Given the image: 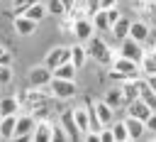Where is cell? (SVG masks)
<instances>
[{
	"label": "cell",
	"instance_id": "6da1fadb",
	"mask_svg": "<svg viewBox=\"0 0 156 142\" xmlns=\"http://www.w3.org/2000/svg\"><path fill=\"white\" fill-rule=\"evenodd\" d=\"M85 47H88V56H90V59H95L98 64H112L115 54H112V49L107 47V42H105V39H100L98 34H93V37L85 42Z\"/></svg>",
	"mask_w": 156,
	"mask_h": 142
},
{
	"label": "cell",
	"instance_id": "7a4b0ae2",
	"mask_svg": "<svg viewBox=\"0 0 156 142\" xmlns=\"http://www.w3.org/2000/svg\"><path fill=\"white\" fill-rule=\"evenodd\" d=\"M49 86H51V95L58 98V100H68V98H73V95L78 93L73 78H56V76H54Z\"/></svg>",
	"mask_w": 156,
	"mask_h": 142
},
{
	"label": "cell",
	"instance_id": "3957f363",
	"mask_svg": "<svg viewBox=\"0 0 156 142\" xmlns=\"http://www.w3.org/2000/svg\"><path fill=\"white\" fill-rule=\"evenodd\" d=\"M112 69H117L119 73H124L127 78H139L144 71H141V64L139 61H134V59H127V56H122V54H117L115 59H112V64H110Z\"/></svg>",
	"mask_w": 156,
	"mask_h": 142
},
{
	"label": "cell",
	"instance_id": "277c9868",
	"mask_svg": "<svg viewBox=\"0 0 156 142\" xmlns=\"http://www.w3.org/2000/svg\"><path fill=\"white\" fill-rule=\"evenodd\" d=\"M51 78H54V71H51L46 64L29 69V83H32V88H46V86L51 83Z\"/></svg>",
	"mask_w": 156,
	"mask_h": 142
},
{
	"label": "cell",
	"instance_id": "5b68a950",
	"mask_svg": "<svg viewBox=\"0 0 156 142\" xmlns=\"http://www.w3.org/2000/svg\"><path fill=\"white\" fill-rule=\"evenodd\" d=\"M95 32H98V29H95V24H93V20H90L88 15H85V17H78V20L73 22V37H76L78 42H83V44H85Z\"/></svg>",
	"mask_w": 156,
	"mask_h": 142
},
{
	"label": "cell",
	"instance_id": "8992f818",
	"mask_svg": "<svg viewBox=\"0 0 156 142\" xmlns=\"http://www.w3.org/2000/svg\"><path fill=\"white\" fill-rule=\"evenodd\" d=\"M17 98H20V103L27 105L29 110H34V108H39V105H44V103H51L44 91H17Z\"/></svg>",
	"mask_w": 156,
	"mask_h": 142
},
{
	"label": "cell",
	"instance_id": "52a82bcc",
	"mask_svg": "<svg viewBox=\"0 0 156 142\" xmlns=\"http://www.w3.org/2000/svg\"><path fill=\"white\" fill-rule=\"evenodd\" d=\"M34 127H37V118H34V115H20V118H17V127H15V140H27V142H32Z\"/></svg>",
	"mask_w": 156,
	"mask_h": 142
},
{
	"label": "cell",
	"instance_id": "ba28073f",
	"mask_svg": "<svg viewBox=\"0 0 156 142\" xmlns=\"http://www.w3.org/2000/svg\"><path fill=\"white\" fill-rule=\"evenodd\" d=\"M66 61H71V47H54L49 54H46V59H44V64L54 71L56 66H61V64H66Z\"/></svg>",
	"mask_w": 156,
	"mask_h": 142
},
{
	"label": "cell",
	"instance_id": "9c48e42d",
	"mask_svg": "<svg viewBox=\"0 0 156 142\" xmlns=\"http://www.w3.org/2000/svg\"><path fill=\"white\" fill-rule=\"evenodd\" d=\"M58 122H61V125H63V130L68 132V140H71V142L80 137V127H78V122H76V115H73V110H61V115H58Z\"/></svg>",
	"mask_w": 156,
	"mask_h": 142
},
{
	"label": "cell",
	"instance_id": "30bf717a",
	"mask_svg": "<svg viewBox=\"0 0 156 142\" xmlns=\"http://www.w3.org/2000/svg\"><path fill=\"white\" fill-rule=\"evenodd\" d=\"M144 51H146V49H141V42H136V39H132V37L122 39V49H119V54H122V56L134 59V61H141Z\"/></svg>",
	"mask_w": 156,
	"mask_h": 142
},
{
	"label": "cell",
	"instance_id": "8fae6325",
	"mask_svg": "<svg viewBox=\"0 0 156 142\" xmlns=\"http://www.w3.org/2000/svg\"><path fill=\"white\" fill-rule=\"evenodd\" d=\"M12 24H15V32H17V34L29 37V34L37 32V24H39V22H34V20L27 17V15H17V17H12Z\"/></svg>",
	"mask_w": 156,
	"mask_h": 142
},
{
	"label": "cell",
	"instance_id": "7c38bea8",
	"mask_svg": "<svg viewBox=\"0 0 156 142\" xmlns=\"http://www.w3.org/2000/svg\"><path fill=\"white\" fill-rule=\"evenodd\" d=\"M124 122H127V130H129V140H141V137L149 132V130H146V120H141V118L127 115Z\"/></svg>",
	"mask_w": 156,
	"mask_h": 142
},
{
	"label": "cell",
	"instance_id": "4fadbf2b",
	"mask_svg": "<svg viewBox=\"0 0 156 142\" xmlns=\"http://www.w3.org/2000/svg\"><path fill=\"white\" fill-rule=\"evenodd\" d=\"M129 37L144 44V42H149V37H151V27H149L144 20H134L132 27H129Z\"/></svg>",
	"mask_w": 156,
	"mask_h": 142
},
{
	"label": "cell",
	"instance_id": "5bb4252c",
	"mask_svg": "<svg viewBox=\"0 0 156 142\" xmlns=\"http://www.w3.org/2000/svg\"><path fill=\"white\" fill-rule=\"evenodd\" d=\"M151 113H154L151 105H149L146 100H141V98H136V100H132V103L127 105V115H134V118H141V120H149Z\"/></svg>",
	"mask_w": 156,
	"mask_h": 142
},
{
	"label": "cell",
	"instance_id": "9a60e30c",
	"mask_svg": "<svg viewBox=\"0 0 156 142\" xmlns=\"http://www.w3.org/2000/svg\"><path fill=\"white\" fill-rule=\"evenodd\" d=\"M51 132H54V125L49 120H37V127L32 132V142H51Z\"/></svg>",
	"mask_w": 156,
	"mask_h": 142
},
{
	"label": "cell",
	"instance_id": "2e32d148",
	"mask_svg": "<svg viewBox=\"0 0 156 142\" xmlns=\"http://www.w3.org/2000/svg\"><path fill=\"white\" fill-rule=\"evenodd\" d=\"M17 113L15 115H2L0 118V140H15V127H17Z\"/></svg>",
	"mask_w": 156,
	"mask_h": 142
},
{
	"label": "cell",
	"instance_id": "e0dca14e",
	"mask_svg": "<svg viewBox=\"0 0 156 142\" xmlns=\"http://www.w3.org/2000/svg\"><path fill=\"white\" fill-rule=\"evenodd\" d=\"M122 93H124V103H127V105H129L132 100H136V98H139V83H136V78L122 81Z\"/></svg>",
	"mask_w": 156,
	"mask_h": 142
},
{
	"label": "cell",
	"instance_id": "ac0fdd59",
	"mask_svg": "<svg viewBox=\"0 0 156 142\" xmlns=\"http://www.w3.org/2000/svg\"><path fill=\"white\" fill-rule=\"evenodd\" d=\"M73 115H76V122H78L80 132H88V130H90V110H88V105L73 108Z\"/></svg>",
	"mask_w": 156,
	"mask_h": 142
},
{
	"label": "cell",
	"instance_id": "d6986e66",
	"mask_svg": "<svg viewBox=\"0 0 156 142\" xmlns=\"http://www.w3.org/2000/svg\"><path fill=\"white\" fill-rule=\"evenodd\" d=\"M139 64H141V71H144V76H151V73H156V49H146Z\"/></svg>",
	"mask_w": 156,
	"mask_h": 142
},
{
	"label": "cell",
	"instance_id": "ffe728a7",
	"mask_svg": "<svg viewBox=\"0 0 156 142\" xmlns=\"http://www.w3.org/2000/svg\"><path fill=\"white\" fill-rule=\"evenodd\" d=\"M129 27H132V22H129V17H119L115 24H112V37L115 39H127L129 37Z\"/></svg>",
	"mask_w": 156,
	"mask_h": 142
},
{
	"label": "cell",
	"instance_id": "44dd1931",
	"mask_svg": "<svg viewBox=\"0 0 156 142\" xmlns=\"http://www.w3.org/2000/svg\"><path fill=\"white\" fill-rule=\"evenodd\" d=\"M85 59H88V47H85L83 42H76V44L71 47V61L80 69V66L85 64Z\"/></svg>",
	"mask_w": 156,
	"mask_h": 142
},
{
	"label": "cell",
	"instance_id": "7402d4cb",
	"mask_svg": "<svg viewBox=\"0 0 156 142\" xmlns=\"http://www.w3.org/2000/svg\"><path fill=\"white\" fill-rule=\"evenodd\" d=\"M20 108H22V103H20L17 95H7V98L0 100V115H15Z\"/></svg>",
	"mask_w": 156,
	"mask_h": 142
},
{
	"label": "cell",
	"instance_id": "603a6c76",
	"mask_svg": "<svg viewBox=\"0 0 156 142\" xmlns=\"http://www.w3.org/2000/svg\"><path fill=\"white\" fill-rule=\"evenodd\" d=\"M105 100L117 110V108H122V105H127L124 103V93H122V86H115V88H110L107 93H105Z\"/></svg>",
	"mask_w": 156,
	"mask_h": 142
},
{
	"label": "cell",
	"instance_id": "cb8c5ba5",
	"mask_svg": "<svg viewBox=\"0 0 156 142\" xmlns=\"http://www.w3.org/2000/svg\"><path fill=\"white\" fill-rule=\"evenodd\" d=\"M24 15H27V17H32L34 22H41V20L49 15V7H46V5H41V2H32V5L24 10Z\"/></svg>",
	"mask_w": 156,
	"mask_h": 142
},
{
	"label": "cell",
	"instance_id": "d4e9b609",
	"mask_svg": "<svg viewBox=\"0 0 156 142\" xmlns=\"http://www.w3.org/2000/svg\"><path fill=\"white\" fill-rule=\"evenodd\" d=\"M90 20H93V24H95L98 32H112V22H110V17H107V10H100V12L93 15Z\"/></svg>",
	"mask_w": 156,
	"mask_h": 142
},
{
	"label": "cell",
	"instance_id": "484cf974",
	"mask_svg": "<svg viewBox=\"0 0 156 142\" xmlns=\"http://www.w3.org/2000/svg\"><path fill=\"white\" fill-rule=\"evenodd\" d=\"M76 71H78V66L73 61H66V64H61V66L54 69V76L56 78H76Z\"/></svg>",
	"mask_w": 156,
	"mask_h": 142
},
{
	"label": "cell",
	"instance_id": "4316f807",
	"mask_svg": "<svg viewBox=\"0 0 156 142\" xmlns=\"http://www.w3.org/2000/svg\"><path fill=\"white\" fill-rule=\"evenodd\" d=\"M110 127H112L115 142H127V140H129V130H127V122H124V120H115Z\"/></svg>",
	"mask_w": 156,
	"mask_h": 142
},
{
	"label": "cell",
	"instance_id": "83f0119b",
	"mask_svg": "<svg viewBox=\"0 0 156 142\" xmlns=\"http://www.w3.org/2000/svg\"><path fill=\"white\" fill-rule=\"evenodd\" d=\"M32 2H37V0H12V10L7 12L10 17H17V15H24V10L32 5Z\"/></svg>",
	"mask_w": 156,
	"mask_h": 142
},
{
	"label": "cell",
	"instance_id": "f1b7e54d",
	"mask_svg": "<svg viewBox=\"0 0 156 142\" xmlns=\"http://www.w3.org/2000/svg\"><path fill=\"white\" fill-rule=\"evenodd\" d=\"M46 7H49V12H51L54 17H63V15H66V5H63L61 0H49Z\"/></svg>",
	"mask_w": 156,
	"mask_h": 142
},
{
	"label": "cell",
	"instance_id": "f546056e",
	"mask_svg": "<svg viewBox=\"0 0 156 142\" xmlns=\"http://www.w3.org/2000/svg\"><path fill=\"white\" fill-rule=\"evenodd\" d=\"M51 142H68V132L63 130V125H54V132H51Z\"/></svg>",
	"mask_w": 156,
	"mask_h": 142
},
{
	"label": "cell",
	"instance_id": "4dcf8cb0",
	"mask_svg": "<svg viewBox=\"0 0 156 142\" xmlns=\"http://www.w3.org/2000/svg\"><path fill=\"white\" fill-rule=\"evenodd\" d=\"M12 81V66L10 64H0V86H7Z\"/></svg>",
	"mask_w": 156,
	"mask_h": 142
},
{
	"label": "cell",
	"instance_id": "1f68e13d",
	"mask_svg": "<svg viewBox=\"0 0 156 142\" xmlns=\"http://www.w3.org/2000/svg\"><path fill=\"white\" fill-rule=\"evenodd\" d=\"M102 10V5H100V0H85V15L88 17H93V15H98Z\"/></svg>",
	"mask_w": 156,
	"mask_h": 142
},
{
	"label": "cell",
	"instance_id": "d6a6232c",
	"mask_svg": "<svg viewBox=\"0 0 156 142\" xmlns=\"http://www.w3.org/2000/svg\"><path fill=\"white\" fill-rule=\"evenodd\" d=\"M100 142H115V135H112V127L110 125H102L100 127Z\"/></svg>",
	"mask_w": 156,
	"mask_h": 142
},
{
	"label": "cell",
	"instance_id": "836d02e7",
	"mask_svg": "<svg viewBox=\"0 0 156 142\" xmlns=\"http://www.w3.org/2000/svg\"><path fill=\"white\" fill-rule=\"evenodd\" d=\"M32 115H34L37 120H46V115H49V103H44V105H39V108H34V110H32Z\"/></svg>",
	"mask_w": 156,
	"mask_h": 142
},
{
	"label": "cell",
	"instance_id": "e575fe53",
	"mask_svg": "<svg viewBox=\"0 0 156 142\" xmlns=\"http://www.w3.org/2000/svg\"><path fill=\"white\" fill-rule=\"evenodd\" d=\"M0 64H12V51H7L2 44H0Z\"/></svg>",
	"mask_w": 156,
	"mask_h": 142
},
{
	"label": "cell",
	"instance_id": "d590c367",
	"mask_svg": "<svg viewBox=\"0 0 156 142\" xmlns=\"http://www.w3.org/2000/svg\"><path fill=\"white\" fill-rule=\"evenodd\" d=\"M146 130H149V135H156V110L149 115V120H146Z\"/></svg>",
	"mask_w": 156,
	"mask_h": 142
},
{
	"label": "cell",
	"instance_id": "8d00e7d4",
	"mask_svg": "<svg viewBox=\"0 0 156 142\" xmlns=\"http://www.w3.org/2000/svg\"><path fill=\"white\" fill-rule=\"evenodd\" d=\"M107 17H110V22H112V24H115V22H117V20H119V17H122V12H119V10H117V7H110V10H107Z\"/></svg>",
	"mask_w": 156,
	"mask_h": 142
},
{
	"label": "cell",
	"instance_id": "74e56055",
	"mask_svg": "<svg viewBox=\"0 0 156 142\" xmlns=\"http://www.w3.org/2000/svg\"><path fill=\"white\" fill-rule=\"evenodd\" d=\"M102 10H110V7H117V0H100Z\"/></svg>",
	"mask_w": 156,
	"mask_h": 142
},
{
	"label": "cell",
	"instance_id": "f35d334b",
	"mask_svg": "<svg viewBox=\"0 0 156 142\" xmlns=\"http://www.w3.org/2000/svg\"><path fill=\"white\" fill-rule=\"evenodd\" d=\"M154 49H156V44H154Z\"/></svg>",
	"mask_w": 156,
	"mask_h": 142
},
{
	"label": "cell",
	"instance_id": "ab89813d",
	"mask_svg": "<svg viewBox=\"0 0 156 142\" xmlns=\"http://www.w3.org/2000/svg\"><path fill=\"white\" fill-rule=\"evenodd\" d=\"M0 118H2V115H0Z\"/></svg>",
	"mask_w": 156,
	"mask_h": 142
},
{
	"label": "cell",
	"instance_id": "60d3db41",
	"mask_svg": "<svg viewBox=\"0 0 156 142\" xmlns=\"http://www.w3.org/2000/svg\"><path fill=\"white\" fill-rule=\"evenodd\" d=\"M132 2H134V0H132Z\"/></svg>",
	"mask_w": 156,
	"mask_h": 142
}]
</instances>
